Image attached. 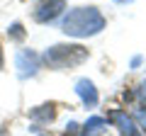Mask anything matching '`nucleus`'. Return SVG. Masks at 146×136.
<instances>
[{"label":"nucleus","mask_w":146,"mask_h":136,"mask_svg":"<svg viewBox=\"0 0 146 136\" xmlns=\"http://www.w3.org/2000/svg\"><path fill=\"white\" fill-rule=\"evenodd\" d=\"M0 66H3V49H0Z\"/></svg>","instance_id":"f257e3e1"}]
</instances>
